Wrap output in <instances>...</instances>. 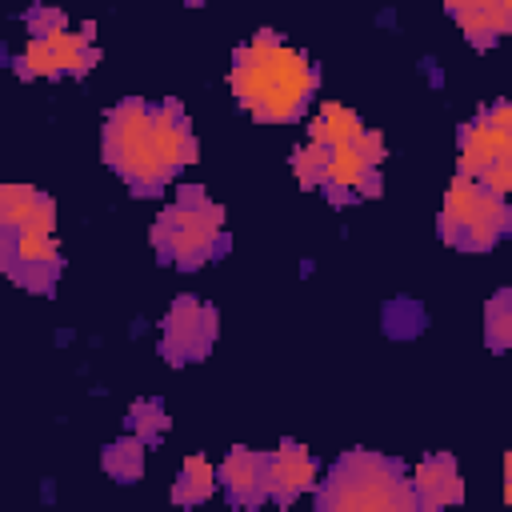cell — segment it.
<instances>
[{"mask_svg":"<svg viewBox=\"0 0 512 512\" xmlns=\"http://www.w3.org/2000/svg\"><path fill=\"white\" fill-rule=\"evenodd\" d=\"M228 88L248 116L264 124H284L304 112V104L320 88V72L304 52L280 44L272 28H260L248 44L232 52Z\"/></svg>","mask_w":512,"mask_h":512,"instance_id":"1","label":"cell"},{"mask_svg":"<svg viewBox=\"0 0 512 512\" xmlns=\"http://www.w3.org/2000/svg\"><path fill=\"white\" fill-rule=\"evenodd\" d=\"M320 508L324 512H420L416 496H412L408 480L396 472V464L368 456V452L348 456L332 472V480L320 496Z\"/></svg>","mask_w":512,"mask_h":512,"instance_id":"2","label":"cell"},{"mask_svg":"<svg viewBox=\"0 0 512 512\" xmlns=\"http://www.w3.org/2000/svg\"><path fill=\"white\" fill-rule=\"evenodd\" d=\"M104 156L108 164L140 192H156L168 184V168L152 144V108L144 100H124L104 120Z\"/></svg>","mask_w":512,"mask_h":512,"instance_id":"3","label":"cell"},{"mask_svg":"<svg viewBox=\"0 0 512 512\" xmlns=\"http://www.w3.org/2000/svg\"><path fill=\"white\" fill-rule=\"evenodd\" d=\"M224 232V208L220 204H204V208H180L172 204L156 224H152V244L172 256L180 268H192L200 260H208L220 244Z\"/></svg>","mask_w":512,"mask_h":512,"instance_id":"4","label":"cell"},{"mask_svg":"<svg viewBox=\"0 0 512 512\" xmlns=\"http://www.w3.org/2000/svg\"><path fill=\"white\" fill-rule=\"evenodd\" d=\"M216 336V312L192 296H180L172 304V312L164 316V352L172 360L184 356H204V348Z\"/></svg>","mask_w":512,"mask_h":512,"instance_id":"5","label":"cell"},{"mask_svg":"<svg viewBox=\"0 0 512 512\" xmlns=\"http://www.w3.org/2000/svg\"><path fill=\"white\" fill-rule=\"evenodd\" d=\"M316 476H320V468L304 444H280L272 456H264L260 488H264V496L292 504L300 492H308L316 484Z\"/></svg>","mask_w":512,"mask_h":512,"instance_id":"6","label":"cell"},{"mask_svg":"<svg viewBox=\"0 0 512 512\" xmlns=\"http://www.w3.org/2000/svg\"><path fill=\"white\" fill-rule=\"evenodd\" d=\"M152 144H156V156L164 160L168 172L180 164H192L200 156L192 124L184 120V108L176 100H164L160 108H152Z\"/></svg>","mask_w":512,"mask_h":512,"instance_id":"7","label":"cell"},{"mask_svg":"<svg viewBox=\"0 0 512 512\" xmlns=\"http://www.w3.org/2000/svg\"><path fill=\"white\" fill-rule=\"evenodd\" d=\"M512 156V128H488L484 116L460 128V176H480L492 160Z\"/></svg>","mask_w":512,"mask_h":512,"instance_id":"8","label":"cell"},{"mask_svg":"<svg viewBox=\"0 0 512 512\" xmlns=\"http://www.w3.org/2000/svg\"><path fill=\"white\" fill-rule=\"evenodd\" d=\"M448 16L460 24V32L480 44L492 48L508 28H512V4L504 0H468V4H448Z\"/></svg>","mask_w":512,"mask_h":512,"instance_id":"9","label":"cell"},{"mask_svg":"<svg viewBox=\"0 0 512 512\" xmlns=\"http://www.w3.org/2000/svg\"><path fill=\"white\" fill-rule=\"evenodd\" d=\"M360 132H364L360 116L352 108H344L340 100H324L320 104V116L308 124V140L320 144V148H328V152L332 148H352Z\"/></svg>","mask_w":512,"mask_h":512,"instance_id":"10","label":"cell"},{"mask_svg":"<svg viewBox=\"0 0 512 512\" xmlns=\"http://www.w3.org/2000/svg\"><path fill=\"white\" fill-rule=\"evenodd\" d=\"M216 476L224 480V488L244 500V504H256L264 500V488H260V476H264V456L252 452V448H232L224 456V464L216 468Z\"/></svg>","mask_w":512,"mask_h":512,"instance_id":"11","label":"cell"},{"mask_svg":"<svg viewBox=\"0 0 512 512\" xmlns=\"http://www.w3.org/2000/svg\"><path fill=\"white\" fill-rule=\"evenodd\" d=\"M504 232H508V204L500 196H488L480 188L476 208H472V216L460 228V244H468V248H492Z\"/></svg>","mask_w":512,"mask_h":512,"instance_id":"12","label":"cell"},{"mask_svg":"<svg viewBox=\"0 0 512 512\" xmlns=\"http://www.w3.org/2000/svg\"><path fill=\"white\" fill-rule=\"evenodd\" d=\"M44 40H48V48H52V56H56V68H60V72L84 76V72L100 60V48L92 44V24H84L80 32H68V24H64V28L48 32Z\"/></svg>","mask_w":512,"mask_h":512,"instance_id":"13","label":"cell"},{"mask_svg":"<svg viewBox=\"0 0 512 512\" xmlns=\"http://www.w3.org/2000/svg\"><path fill=\"white\" fill-rule=\"evenodd\" d=\"M476 196H480V184L472 180V176H452V184H448V192H444V208H440V236L448 240V244H460V228H464V220L472 216V208H476Z\"/></svg>","mask_w":512,"mask_h":512,"instance_id":"14","label":"cell"},{"mask_svg":"<svg viewBox=\"0 0 512 512\" xmlns=\"http://www.w3.org/2000/svg\"><path fill=\"white\" fill-rule=\"evenodd\" d=\"M452 472H456V460H452V456H428V460L416 464L408 488H412L420 512H444V504H440V488H444V480H448Z\"/></svg>","mask_w":512,"mask_h":512,"instance_id":"15","label":"cell"},{"mask_svg":"<svg viewBox=\"0 0 512 512\" xmlns=\"http://www.w3.org/2000/svg\"><path fill=\"white\" fill-rule=\"evenodd\" d=\"M56 232H40V228H20L12 236V264L16 268H52L56 272Z\"/></svg>","mask_w":512,"mask_h":512,"instance_id":"16","label":"cell"},{"mask_svg":"<svg viewBox=\"0 0 512 512\" xmlns=\"http://www.w3.org/2000/svg\"><path fill=\"white\" fill-rule=\"evenodd\" d=\"M44 204V192L32 188V184H0V224L4 228H24L32 224V216L40 212Z\"/></svg>","mask_w":512,"mask_h":512,"instance_id":"17","label":"cell"},{"mask_svg":"<svg viewBox=\"0 0 512 512\" xmlns=\"http://www.w3.org/2000/svg\"><path fill=\"white\" fill-rule=\"evenodd\" d=\"M216 480L220 476H216V468L204 456H188L184 468H180V480L172 488V500L176 504H200V500H208L216 492Z\"/></svg>","mask_w":512,"mask_h":512,"instance_id":"18","label":"cell"},{"mask_svg":"<svg viewBox=\"0 0 512 512\" xmlns=\"http://www.w3.org/2000/svg\"><path fill=\"white\" fill-rule=\"evenodd\" d=\"M364 172H368V164L352 148H332L328 168H324V188L328 192H356V184H360Z\"/></svg>","mask_w":512,"mask_h":512,"instance_id":"19","label":"cell"},{"mask_svg":"<svg viewBox=\"0 0 512 512\" xmlns=\"http://www.w3.org/2000/svg\"><path fill=\"white\" fill-rule=\"evenodd\" d=\"M104 468H108L116 480H136V476L144 472V440H140V436L116 440V444L104 452Z\"/></svg>","mask_w":512,"mask_h":512,"instance_id":"20","label":"cell"},{"mask_svg":"<svg viewBox=\"0 0 512 512\" xmlns=\"http://www.w3.org/2000/svg\"><path fill=\"white\" fill-rule=\"evenodd\" d=\"M328 148H320V144H312V140H304L296 152H292V172H296V180L304 184V188H316V184H324V168H328Z\"/></svg>","mask_w":512,"mask_h":512,"instance_id":"21","label":"cell"},{"mask_svg":"<svg viewBox=\"0 0 512 512\" xmlns=\"http://www.w3.org/2000/svg\"><path fill=\"white\" fill-rule=\"evenodd\" d=\"M16 72H20V76H56V72H60V68H56V56H52V48H48L44 36L28 40L24 56L16 60Z\"/></svg>","mask_w":512,"mask_h":512,"instance_id":"22","label":"cell"},{"mask_svg":"<svg viewBox=\"0 0 512 512\" xmlns=\"http://www.w3.org/2000/svg\"><path fill=\"white\" fill-rule=\"evenodd\" d=\"M132 428H136L140 440H152V436H160L168 428V416H164V408L156 400H140L132 408Z\"/></svg>","mask_w":512,"mask_h":512,"instance_id":"23","label":"cell"},{"mask_svg":"<svg viewBox=\"0 0 512 512\" xmlns=\"http://www.w3.org/2000/svg\"><path fill=\"white\" fill-rule=\"evenodd\" d=\"M488 340L492 348H504L512 340V312H508V292H500L492 304H488Z\"/></svg>","mask_w":512,"mask_h":512,"instance_id":"24","label":"cell"},{"mask_svg":"<svg viewBox=\"0 0 512 512\" xmlns=\"http://www.w3.org/2000/svg\"><path fill=\"white\" fill-rule=\"evenodd\" d=\"M476 184L488 192V196H508L512 192V156H504V160H492L480 176H476Z\"/></svg>","mask_w":512,"mask_h":512,"instance_id":"25","label":"cell"},{"mask_svg":"<svg viewBox=\"0 0 512 512\" xmlns=\"http://www.w3.org/2000/svg\"><path fill=\"white\" fill-rule=\"evenodd\" d=\"M352 152L368 164V168H380V160L388 156V148H384V136L376 132V128H364L360 136H356V144H352Z\"/></svg>","mask_w":512,"mask_h":512,"instance_id":"26","label":"cell"},{"mask_svg":"<svg viewBox=\"0 0 512 512\" xmlns=\"http://www.w3.org/2000/svg\"><path fill=\"white\" fill-rule=\"evenodd\" d=\"M28 24H32V32H40V36H48V32H56V28H64V12H56V8H36V12L28 16Z\"/></svg>","mask_w":512,"mask_h":512,"instance_id":"27","label":"cell"},{"mask_svg":"<svg viewBox=\"0 0 512 512\" xmlns=\"http://www.w3.org/2000/svg\"><path fill=\"white\" fill-rule=\"evenodd\" d=\"M380 188H384V184H380V168H368V172L360 176V184H356V192H360V196H368V200H372V196H380Z\"/></svg>","mask_w":512,"mask_h":512,"instance_id":"28","label":"cell"},{"mask_svg":"<svg viewBox=\"0 0 512 512\" xmlns=\"http://www.w3.org/2000/svg\"><path fill=\"white\" fill-rule=\"evenodd\" d=\"M0 256H8V228L0 224Z\"/></svg>","mask_w":512,"mask_h":512,"instance_id":"29","label":"cell"}]
</instances>
